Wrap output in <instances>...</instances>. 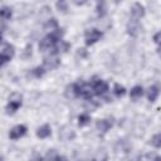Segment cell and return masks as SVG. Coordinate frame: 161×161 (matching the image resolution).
I'll return each mask as SVG.
<instances>
[{"mask_svg": "<svg viewBox=\"0 0 161 161\" xmlns=\"http://www.w3.org/2000/svg\"><path fill=\"white\" fill-rule=\"evenodd\" d=\"M21 96L18 93H14L10 98H9V103L6 106V112L8 113H14L15 111H18V108L21 106Z\"/></svg>", "mask_w": 161, "mask_h": 161, "instance_id": "cell-1", "label": "cell"}, {"mask_svg": "<svg viewBox=\"0 0 161 161\" xmlns=\"http://www.w3.org/2000/svg\"><path fill=\"white\" fill-rule=\"evenodd\" d=\"M102 35H103V33L101 30H97V29L87 30L86 31V44L87 45H92V44L97 43L102 38Z\"/></svg>", "mask_w": 161, "mask_h": 161, "instance_id": "cell-2", "label": "cell"}, {"mask_svg": "<svg viewBox=\"0 0 161 161\" xmlns=\"http://www.w3.org/2000/svg\"><path fill=\"white\" fill-rule=\"evenodd\" d=\"M60 60L55 54H50L49 57L44 58V63H43V68L44 69H54L59 65Z\"/></svg>", "mask_w": 161, "mask_h": 161, "instance_id": "cell-3", "label": "cell"}, {"mask_svg": "<svg viewBox=\"0 0 161 161\" xmlns=\"http://www.w3.org/2000/svg\"><path fill=\"white\" fill-rule=\"evenodd\" d=\"M145 15V8L140 4V3H135L131 8V18L132 20L138 21V19H141Z\"/></svg>", "mask_w": 161, "mask_h": 161, "instance_id": "cell-4", "label": "cell"}, {"mask_svg": "<svg viewBox=\"0 0 161 161\" xmlns=\"http://www.w3.org/2000/svg\"><path fill=\"white\" fill-rule=\"evenodd\" d=\"M25 133H26V127H25L24 125H18V126H15V127H13V128L10 130L9 137H10L11 140H18V138L23 137Z\"/></svg>", "mask_w": 161, "mask_h": 161, "instance_id": "cell-5", "label": "cell"}, {"mask_svg": "<svg viewBox=\"0 0 161 161\" xmlns=\"http://www.w3.org/2000/svg\"><path fill=\"white\" fill-rule=\"evenodd\" d=\"M92 91L96 93V94H103L108 91V84L104 82V80H96L92 86Z\"/></svg>", "mask_w": 161, "mask_h": 161, "instance_id": "cell-6", "label": "cell"}, {"mask_svg": "<svg viewBox=\"0 0 161 161\" xmlns=\"http://www.w3.org/2000/svg\"><path fill=\"white\" fill-rule=\"evenodd\" d=\"M59 137L63 141H70L74 137V131L69 126H64V127H62V130L59 132Z\"/></svg>", "mask_w": 161, "mask_h": 161, "instance_id": "cell-7", "label": "cell"}, {"mask_svg": "<svg viewBox=\"0 0 161 161\" xmlns=\"http://www.w3.org/2000/svg\"><path fill=\"white\" fill-rule=\"evenodd\" d=\"M140 30H141V26H140L138 21H136V20H131V21L128 23V25H127V31H128L130 35L136 36V35L140 33Z\"/></svg>", "mask_w": 161, "mask_h": 161, "instance_id": "cell-8", "label": "cell"}, {"mask_svg": "<svg viewBox=\"0 0 161 161\" xmlns=\"http://www.w3.org/2000/svg\"><path fill=\"white\" fill-rule=\"evenodd\" d=\"M50 133H52V128H50L49 125H43V126L39 127L38 131H36V136H38L39 138H47V137L50 136Z\"/></svg>", "mask_w": 161, "mask_h": 161, "instance_id": "cell-9", "label": "cell"}, {"mask_svg": "<svg viewBox=\"0 0 161 161\" xmlns=\"http://www.w3.org/2000/svg\"><path fill=\"white\" fill-rule=\"evenodd\" d=\"M111 127H112V122H109V119H99L97 122V128L101 132H107Z\"/></svg>", "mask_w": 161, "mask_h": 161, "instance_id": "cell-10", "label": "cell"}, {"mask_svg": "<svg viewBox=\"0 0 161 161\" xmlns=\"http://www.w3.org/2000/svg\"><path fill=\"white\" fill-rule=\"evenodd\" d=\"M107 158H108V153L104 148L98 150L93 156V161H107Z\"/></svg>", "mask_w": 161, "mask_h": 161, "instance_id": "cell-11", "label": "cell"}, {"mask_svg": "<svg viewBox=\"0 0 161 161\" xmlns=\"http://www.w3.org/2000/svg\"><path fill=\"white\" fill-rule=\"evenodd\" d=\"M142 94H143V88H142L141 86H135V87L131 89V92H130V97H131L132 99H137V98H140Z\"/></svg>", "mask_w": 161, "mask_h": 161, "instance_id": "cell-12", "label": "cell"}, {"mask_svg": "<svg viewBox=\"0 0 161 161\" xmlns=\"http://www.w3.org/2000/svg\"><path fill=\"white\" fill-rule=\"evenodd\" d=\"M157 96H158V87L157 86H151L150 89H148V94H147L148 101L150 102H155Z\"/></svg>", "mask_w": 161, "mask_h": 161, "instance_id": "cell-13", "label": "cell"}, {"mask_svg": "<svg viewBox=\"0 0 161 161\" xmlns=\"http://www.w3.org/2000/svg\"><path fill=\"white\" fill-rule=\"evenodd\" d=\"M91 121V117L87 114V113H82L79 117H78V126L79 127H83L86 125H88Z\"/></svg>", "mask_w": 161, "mask_h": 161, "instance_id": "cell-14", "label": "cell"}, {"mask_svg": "<svg viewBox=\"0 0 161 161\" xmlns=\"http://www.w3.org/2000/svg\"><path fill=\"white\" fill-rule=\"evenodd\" d=\"M10 16H11V9L9 6L0 8V18L1 19H10Z\"/></svg>", "mask_w": 161, "mask_h": 161, "instance_id": "cell-15", "label": "cell"}, {"mask_svg": "<svg viewBox=\"0 0 161 161\" xmlns=\"http://www.w3.org/2000/svg\"><path fill=\"white\" fill-rule=\"evenodd\" d=\"M4 55H6L9 59H11L13 58V55H14V47L13 45H10V44H6L5 45V48H4V50L1 52Z\"/></svg>", "mask_w": 161, "mask_h": 161, "instance_id": "cell-16", "label": "cell"}, {"mask_svg": "<svg viewBox=\"0 0 161 161\" xmlns=\"http://www.w3.org/2000/svg\"><path fill=\"white\" fill-rule=\"evenodd\" d=\"M113 93H114L117 97H122V96H125L126 89H125V87H123V86H121V84H114Z\"/></svg>", "mask_w": 161, "mask_h": 161, "instance_id": "cell-17", "label": "cell"}, {"mask_svg": "<svg viewBox=\"0 0 161 161\" xmlns=\"http://www.w3.org/2000/svg\"><path fill=\"white\" fill-rule=\"evenodd\" d=\"M151 145L155 146L156 148L161 147V135H160V133H156V135L151 138Z\"/></svg>", "mask_w": 161, "mask_h": 161, "instance_id": "cell-18", "label": "cell"}, {"mask_svg": "<svg viewBox=\"0 0 161 161\" xmlns=\"http://www.w3.org/2000/svg\"><path fill=\"white\" fill-rule=\"evenodd\" d=\"M45 29H50V30H57L58 29V23L55 19H49V21L45 24Z\"/></svg>", "mask_w": 161, "mask_h": 161, "instance_id": "cell-19", "label": "cell"}, {"mask_svg": "<svg viewBox=\"0 0 161 161\" xmlns=\"http://www.w3.org/2000/svg\"><path fill=\"white\" fill-rule=\"evenodd\" d=\"M65 94H67V97H75V96H77V93H75V84L68 86Z\"/></svg>", "mask_w": 161, "mask_h": 161, "instance_id": "cell-20", "label": "cell"}, {"mask_svg": "<svg viewBox=\"0 0 161 161\" xmlns=\"http://www.w3.org/2000/svg\"><path fill=\"white\" fill-rule=\"evenodd\" d=\"M31 73H33V75H34V77L40 78V77L45 73V69H44L43 67H36L35 69H33V72H31Z\"/></svg>", "mask_w": 161, "mask_h": 161, "instance_id": "cell-21", "label": "cell"}, {"mask_svg": "<svg viewBox=\"0 0 161 161\" xmlns=\"http://www.w3.org/2000/svg\"><path fill=\"white\" fill-rule=\"evenodd\" d=\"M97 13L99 16H103L106 14V4L104 3H98L97 4Z\"/></svg>", "mask_w": 161, "mask_h": 161, "instance_id": "cell-22", "label": "cell"}, {"mask_svg": "<svg viewBox=\"0 0 161 161\" xmlns=\"http://www.w3.org/2000/svg\"><path fill=\"white\" fill-rule=\"evenodd\" d=\"M143 161H161V158H160V156H157V155L147 153V155L143 157Z\"/></svg>", "mask_w": 161, "mask_h": 161, "instance_id": "cell-23", "label": "cell"}, {"mask_svg": "<svg viewBox=\"0 0 161 161\" xmlns=\"http://www.w3.org/2000/svg\"><path fill=\"white\" fill-rule=\"evenodd\" d=\"M57 156H58V155H57L55 150H49L48 153H47V161H55Z\"/></svg>", "mask_w": 161, "mask_h": 161, "instance_id": "cell-24", "label": "cell"}, {"mask_svg": "<svg viewBox=\"0 0 161 161\" xmlns=\"http://www.w3.org/2000/svg\"><path fill=\"white\" fill-rule=\"evenodd\" d=\"M55 5H57V8H58L59 11H60V10H62V11H65V10H67V4H65L64 1H58Z\"/></svg>", "mask_w": 161, "mask_h": 161, "instance_id": "cell-25", "label": "cell"}, {"mask_svg": "<svg viewBox=\"0 0 161 161\" xmlns=\"http://www.w3.org/2000/svg\"><path fill=\"white\" fill-rule=\"evenodd\" d=\"M9 60H10V59H9L6 55H4L3 53H0V67H1L3 64H5L6 62H9Z\"/></svg>", "mask_w": 161, "mask_h": 161, "instance_id": "cell-26", "label": "cell"}, {"mask_svg": "<svg viewBox=\"0 0 161 161\" xmlns=\"http://www.w3.org/2000/svg\"><path fill=\"white\" fill-rule=\"evenodd\" d=\"M30 161H43V158H42L40 155H34V156L30 158Z\"/></svg>", "mask_w": 161, "mask_h": 161, "instance_id": "cell-27", "label": "cell"}, {"mask_svg": "<svg viewBox=\"0 0 161 161\" xmlns=\"http://www.w3.org/2000/svg\"><path fill=\"white\" fill-rule=\"evenodd\" d=\"M5 28H6V26H5V23H4V20H0V33H1V31H3Z\"/></svg>", "mask_w": 161, "mask_h": 161, "instance_id": "cell-28", "label": "cell"}, {"mask_svg": "<svg viewBox=\"0 0 161 161\" xmlns=\"http://www.w3.org/2000/svg\"><path fill=\"white\" fill-rule=\"evenodd\" d=\"M55 161H68V160H67L64 156H59V155H58L57 158H55Z\"/></svg>", "mask_w": 161, "mask_h": 161, "instance_id": "cell-29", "label": "cell"}, {"mask_svg": "<svg viewBox=\"0 0 161 161\" xmlns=\"http://www.w3.org/2000/svg\"><path fill=\"white\" fill-rule=\"evenodd\" d=\"M158 38H160V33H156V34H155V36H153L155 43H158V42H160V40H158Z\"/></svg>", "mask_w": 161, "mask_h": 161, "instance_id": "cell-30", "label": "cell"}, {"mask_svg": "<svg viewBox=\"0 0 161 161\" xmlns=\"http://www.w3.org/2000/svg\"><path fill=\"white\" fill-rule=\"evenodd\" d=\"M3 40V35H1V33H0V42Z\"/></svg>", "mask_w": 161, "mask_h": 161, "instance_id": "cell-31", "label": "cell"}, {"mask_svg": "<svg viewBox=\"0 0 161 161\" xmlns=\"http://www.w3.org/2000/svg\"><path fill=\"white\" fill-rule=\"evenodd\" d=\"M0 161H1V156H0Z\"/></svg>", "mask_w": 161, "mask_h": 161, "instance_id": "cell-32", "label": "cell"}]
</instances>
